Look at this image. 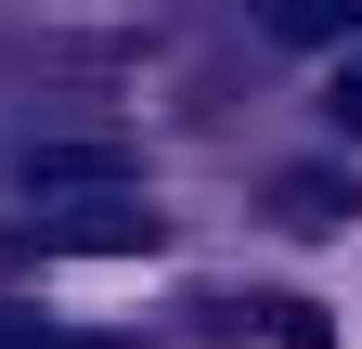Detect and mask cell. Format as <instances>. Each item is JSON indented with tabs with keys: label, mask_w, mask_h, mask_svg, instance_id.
I'll list each match as a JSON object with an SVG mask.
<instances>
[{
	"label": "cell",
	"mask_w": 362,
	"mask_h": 349,
	"mask_svg": "<svg viewBox=\"0 0 362 349\" xmlns=\"http://www.w3.org/2000/svg\"><path fill=\"white\" fill-rule=\"evenodd\" d=\"M26 246H39V259H156L168 220L129 207V194H104V207H65V220H26Z\"/></svg>",
	"instance_id": "obj_2"
},
{
	"label": "cell",
	"mask_w": 362,
	"mask_h": 349,
	"mask_svg": "<svg viewBox=\"0 0 362 349\" xmlns=\"http://www.w3.org/2000/svg\"><path fill=\"white\" fill-rule=\"evenodd\" d=\"M26 182H52V194H65V182L129 194V143H39V155H26Z\"/></svg>",
	"instance_id": "obj_5"
},
{
	"label": "cell",
	"mask_w": 362,
	"mask_h": 349,
	"mask_svg": "<svg viewBox=\"0 0 362 349\" xmlns=\"http://www.w3.org/2000/svg\"><path fill=\"white\" fill-rule=\"evenodd\" d=\"M272 220H285V233H349L362 220V182H349V168H272Z\"/></svg>",
	"instance_id": "obj_3"
},
{
	"label": "cell",
	"mask_w": 362,
	"mask_h": 349,
	"mask_svg": "<svg viewBox=\"0 0 362 349\" xmlns=\"http://www.w3.org/2000/svg\"><path fill=\"white\" fill-rule=\"evenodd\" d=\"M207 349H337V311H310V297L259 285V297H207Z\"/></svg>",
	"instance_id": "obj_1"
},
{
	"label": "cell",
	"mask_w": 362,
	"mask_h": 349,
	"mask_svg": "<svg viewBox=\"0 0 362 349\" xmlns=\"http://www.w3.org/2000/svg\"><path fill=\"white\" fill-rule=\"evenodd\" d=\"M324 104H337V129H349V143H362V52L337 65V91H324Z\"/></svg>",
	"instance_id": "obj_7"
},
{
	"label": "cell",
	"mask_w": 362,
	"mask_h": 349,
	"mask_svg": "<svg viewBox=\"0 0 362 349\" xmlns=\"http://www.w3.org/2000/svg\"><path fill=\"white\" fill-rule=\"evenodd\" d=\"M246 26L272 52H349L362 39V0H246Z\"/></svg>",
	"instance_id": "obj_4"
},
{
	"label": "cell",
	"mask_w": 362,
	"mask_h": 349,
	"mask_svg": "<svg viewBox=\"0 0 362 349\" xmlns=\"http://www.w3.org/2000/svg\"><path fill=\"white\" fill-rule=\"evenodd\" d=\"M0 349H90V336H65L52 311H0Z\"/></svg>",
	"instance_id": "obj_6"
}]
</instances>
